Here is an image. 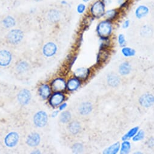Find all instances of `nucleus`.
I'll use <instances>...</instances> for the list:
<instances>
[{"label": "nucleus", "mask_w": 154, "mask_h": 154, "mask_svg": "<svg viewBox=\"0 0 154 154\" xmlns=\"http://www.w3.org/2000/svg\"><path fill=\"white\" fill-rule=\"evenodd\" d=\"M66 103H64V104H63L61 106H60V108H59V109L60 110H63V109H64L65 108H66Z\"/></svg>", "instance_id": "e433bc0d"}, {"label": "nucleus", "mask_w": 154, "mask_h": 154, "mask_svg": "<svg viewBox=\"0 0 154 154\" xmlns=\"http://www.w3.org/2000/svg\"><path fill=\"white\" fill-rule=\"evenodd\" d=\"M122 53L125 56H132L135 54V51L129 47H124L122 49Z\"/></svg>", "instance_id": "c756f323"}, {"label": "nucleus", "mask_w": 154, "mask_h": 154, "mask_svg": "<svg viewBox=\"0 0 154 154\" xmlns=\"http://www.w3.org/2000/svg\"><path fill=\"white\" fill-rule=\"evenodd\" d=\"M130 149V144L128 141H124L122 143L121 149V153H127Z\"/></svg>", "instance_id": "cd10ccee"}, {"label": "nucleus", "mask_w": 154, "mask_h": 154, "mask_svg": "<svg viewBox=\"0 0 154 154\" xmlns=\"http://www.w3.org/2000/svg\"><path fill=\"white\" fill-rule=\"evenodd\" d=\"M120 83L118 77L115 75H111L108 78V84L111 87H117Z\"/></svg>", "instance_id": "b1692460"}, {"label": "nucleus", "mask_w": 154, "mask_h": 154, "mask_svg": "<svg viewBox=\"0 0 154 154\" xmlns=\"http://www.w3.org/2000/svg\"><path fill=\"white\" fill-rule=\"evenodd\" d=\"M39 92H40V96L43 98L46 99V98H47L50 96V88H49L48 85H43L40 88Z\"/></svg>", "instance_id": "a211bd4d"}, {"label": "nucleus", "mask_w": 154, "mask_h": 154, "mask_svg": "<svg viewBox=\"0 0 154 154\" xmlns=\"http://www.w3.org/2000/svg\"><path fill=\"white\" fill-rule=\"evenodd\" d=\"M107 57H108L107 51L106 50L102 49L101 51L99 53V54L98 56V62H103L107 59Z\"/></svg>", "instance_id": "bb28decb"}, {"label": "nucleus", "mask_w": 154, "mask_h": 154, "mask_svg": "<svg viewBox=\"0 0 154 154\" xmlns=\"http://www.w3.org/2000/svg\"><path fill=\"white\" fill-rule=\"evenodd\" d=\"M83 1L85 3H87V2H89V1H91V0H83Z\"/></svg>", "instance_id": "58836bf2"}, {"label": "nucleus", "mask_w": 154, "mask_h": 154, "mask_svg": "<svg viewBox=\"0 0 154 154\" xmlns=\"http://www.w3.org/2000/svg\"><path fill=\"white\" fill-rule=\"evenodd\" d=\"M113 27L111 21L105 20L101 21L97 27V32L101 38H107L112 32Z\"/></svg>", "instance_id": "f257e3e1"}, {"label": "nucleus", "mask_w": 154, "mask_h": 154, "mask_svg": "<svg viewBox=\"0 0 154 154\" xmlns=\"http://www.w3.org/2000/svg\"><path fill=\"white\" fill-rule=\"evenodd\" d=\"M11 59L12 56L9 51L4 50L0 51V65L3 66L8 65Z\"/></svg>", "instance_id": "423d86ee"}, {"label": "nucleus", "mask_w": 154, "mask_h": 154, "mask_svg": "<svg viewBox=\"0 0 154 154\" xmlns=\"http://www.w3.org/2000/svg\"><path fill=\"white\" fill-rule=\"evenodd\" d=\"M70 119H71V115L70 112L68 111L63 112V113H61L60 116V121L64 123H66L69 122Z\"/></svg>", "instance_id": "a878e982"}, {"label": "nucleus", "mask_w": 154, "mask_h": 154, "mask_svg": "<svg viewBox=\"0 0 154 154\" xmlns=\"http://www.w3.org/2000/svg\"><path fill=\"white\" fill-rule=\"evenodd\" d=\"M144 133L143 131H140L135 136H134V137L133 138V140L134 141H139V140H141L144 137Z\"/></svg>", "instance_id": "473e14b6"}, {"label": "nucleus", "mask_w": 154, "mask_h": 154, "mask_svg": "<svg viewBox=\"0 0 154 154\" xmlns=\"http://www.w3.org/2000/svg\"><path fill=\"white\" fill-rule=\"evenodd\" d=\"M34 1H35V2H41V1H43V0H34Z\"/></svg>", "instance_id": "ea45409f"}, {"label": "nucleus", "mask_w": 154, "mask_h": 154, "mask_svg": "<svg viewBox=\"0 0 154 154\" xmlns=\"http://www.w3.org/2000/svg\"><path fill=\"white\" fill-rule=\"evenodd\" d=\"M19 140V136L16 132H11L5 138V143L8 147L15 146Z\"/></svg>", "instance_id": "6e6552de"}, {"label": "nucleus", "mask_w": 154, "mask_h": 154, "mask_svg": "<svg viewBox=\"0 0 154 154\" xmlns=\"http://www.w3.org/2000/svg\"><path fill=\"white\" fill-rule=\"evenodd\" d=\"M120 149V143H117L112 145L111 146L107 148L104 151V153H107V154H115L118 152Z\"/></svg>", "instance_id": "412c9836"}, {"label": "nucleus", "mask_w": 154, "mask_h": 154, "mask_svg": "<svg viewBox=\"0 0 154 154\" xmlns=\"http://www.w3.org/2000/svg\"><path fill=\"white\" fill-rule=\"evenodd\" d=\"M106 12V6L101 0H97L91 6L90 12L91 15L95 18L104 17Z\"/></svg>", "instance_id": "f03ea898"}, {"label": "nucleus", "mask_w": 154, "mask_h": 154, "mask_svg": "<svg viewBox=\"0 0 154 154\" xmlns=\"http://www.w3.org/2000/svg\"><path fill=\"white\" fill-rule=\"evenodd\" d=\"M101 2L104 4V5L106 6H110L112 3V0H101Z\"/></svg>", "instance_id": "c9c22d12"}, {"label": "nucleus", "mask_w": 154, "mask_h": 154, "mask_svg": "<svg viewBox=\"0 0 154 154\" xmlns=\"http://www.w3.org/2000/svg\"><path fill=\"white\" fill-rule=\"evenodd\" d=\"M47 116L44 111H40L37 112L34 118V121L36 126L42 128L45 126L47 122Z\"/></svg>", "instance_id": "20e7f679"}, {"label": "nucleus", "mask_w": 154, "mask_h": 154, "mask_svg": "<svg viewBox=\"0 0 154 154\" xmlns=\"http://www.w3.org/2000/svg\"><path fill=\"white\" fill-rule=\"evenodd\" d=\"M138 129V127H136V128H134L132 129L131 130H130V131L123 137V140H126L127 139L133 137V136L135 135V134L137 132Z\"/></svg>", "instance_id": "c85d7f7f"}, {"label": "nucleus", "mask_w": 154, "mask_h": 154, "mask_svg": "<svg viewBox=\"0 0 154 154\" xmlns=\"http://www.w3.org/2000/svg\"><path fill=\"white\" fill-rule=\"evenodd\" d=\"M118 43L120 45V46L123 47L124 45H125L126 44V39H125V36L123 34H120L118 37Z\"/></svg>", "instance_id": "2f4dec72"}, {"label": "nucleus", "mask_w": 154, "mask_h": 154, "mask_svg": "<svg viewBox=\"0 0 154 154\" xmlns=\"http://www.w3.org/2000/svg\"><path fill=\"white\" fill-rule=\"evenodd\" d=\"M80 85V82L78 79H72L67 84V88L70 91L75 90L78 88Z\"/></svg>", "instance_id": "f3484780"}, {"label": "nucleus", "mask_w": 154, "mask_h": 154, "mask_svg": "<svg viewBox=\"0 0 154 154\" xmlns=\"http://www.w3.org/2000/svg\"><path fill=\"white\" fill-rule=\"evenodd\" d=\"M120 14V11L117 9H111L106 11L104 18L105 20L109 21H112L115 20Z\"/></svg>", "instance_id": "ddd939ff"}, {"label": "nucleus", "mask_w": 154, "mask_h": 154, "mask_svg": "<svg viewBox=\"0 0 154 154\" xmlns=\"http://www.w3.org/2000/svg\"><path fill=\"white\" fill-rule=\"evenodd\" d=\"M58 114V111H55L53 114H52V117H55Z\"/></svg>", "instance_id": "4c0bfd02"}, {"label": "nucleus", "mask_w": 154, "mask_h": 154, "mask_svg": "<svg viewBox=\"0 0 154 154\" xmlns=\"http://www.w3.org/2000/svg\"><path fill=\"white\" fill-rule=\"evenodd\" d=\"M64 99V96L63 94L60 93H55L50 100V103L52 106H56L59 105Z\"/></svg>", "instance_id": "9b49d317"}, {"label": "nucleus", "mask_w": 154, "mask_h": 154, "mask_svg": "<svg viewBox=\"0 0 154 154\" xmlns=\"http://www.w3.org/2000/svg\"><path fill=\"white\" fill-rule=\"evenodd\" d=\"M59 14L56 10H52L49 12L48 14V18L49 21L55 23L59 20Z\"/></svg>", "instance_id": "5701e85b"}, {"label": "nucleus", "mask_w": 154, "mask_h": 154, "mask_svg": "<svg viewBox=\"0 0 154 154\" xmlns=\"http://www.w3.org/2000/svg\"><path fill=\"white\" fill-rule=\"evenodd\" d=\"M80 129L81 126L80 123L76 122H73L71 123L69 126V131L73 134H76L77 133H79L80 131Z\"/></svg>", "instance_id": "6ab92c4d"}, {"label": "nucleus", "mask_w": 154, "mask_h": 154, "mask_svg": "<svg viewBox=\"0 0 154 154\" xmlns=\"http://www.w3.org/2000/svg\"><path fill=\"white\" fill-rule=\"evenodd\" d=\"M149 13V8L145 5H138L135 10V16L138 19H142L146 17Z\"/></svg>", "instance_id": "39448f33"}, {"label": "nucleus", "mask_w": 154, "mask_h": 154, "mask_svg": "<svg viewBox=\"0 0 154 154\" xmlns=\"http://www.w3.org/2000/svg\"><path fill=\"white\" fill-rule=\"evenodd\" d=\"M130 21L129 20H126L124 21V22L123 23V25H122V27L123 29H127L129 26H130Z\"/></svg>", "instance_id": "f704fd0d"}, {"label": "nucleus", "mask_w": 154, "mask_h": 154, "mask_svg": "<svg viewBox=\"0 0 154 154\" xmlns=\"http://www.w3.org/2000/svg\"><path fill=\"white\" fill-rule=\"evenodd\" d=\"M86 5L85 4L81 3V4H79L78 5V6H77L76 11L79 14H83L86 11Z\"/></svg>", "instance_id": "72a5a7b5"}, {"label": "nucleus", "mask_w": 154, "mask_h": 154, "mask_svg": "<svg viewBox=\"0 0 154 154\" xmlns=\"http://www.w3.org/2000/svg\"><path fill=\"white\" fill-rule=\"evenodd\" d=\"M24 37L23 32L19 29L11 30L7 35V40L9 43L14 45L19 44Z\"/></svg>", "instance_id": "7ed1b4c3"}, {"label": "nucleus", "mask_w": 154, "mask_h": 154, "mask_svg": "<svg viewBox=\"0 0 154 154\" xmlns=\"http://www.w3.org/2000/svg\"><path fill=\"white\" fill-rule=\"evenodd\" d=\"M140 103L144 107H149L154 103V96L149 94H144L140 97Z\"/></svg>", "instance_id": "9d476101"}, {"label": "nucleus", "mask_w": 154, "mask_h": 154, "mask_svg": "<svg viewBox=\"0 0 154 154\" xmlns=\"http://www.w3.org/2000/svg\"><path fill=\"white\" fill-rule=\"evenodd\" d=\"M73 151L75 153H79L83 151V145L79 143H77L73 145V147H72Z\"/></svg>", "instance_id": "7c9ffc66"}, {"label": "nucleus", "mask_w": 154, "mask_h": 154, "mask_svg": "<svg viewBox=\"0 0 154 154\" xmlns=\"http://www.w3.org/2000/svg\"><path fill=\"white\" fill-rule=\"evenodd\" d=\"M92 110V106L89 102L83 103L79 108V111L82 115H87Z\"/></svg>", "instance_id": "dca6fc26"}, {"label": "nucleus", "mask_w": 154, "mask_h": 154, "mask_svg": "<svg viewBox=\"0 0 154 154\" xmlns=\"http://www.w3.org/2000/svg\"><path fill=\"white\" fill-rule=\"evenodd\" d=\"M57 47L53 42H48L43 47V53L47 57L54 55L56 51Z\"/></svg>", "instance_id": "1a4fd4ad"}, {"label": "nucleus", "mask_w": 154, "mask_h": 154, "mask_svg": "<svg viewBox=\"0 0 154 154\" xmlns=\"http://www.w3.org/2000/svg\"><path fill=\"white\" fill-rule=\"evenodd\" d=\"M3 23L6 28L9 29L14 27L15 25V20L13 17L8 16L4 19Z\"/></svg>", "instance_id": "aec40b11"}, {"label": "nucleus", "mask_w": 154, "mask_h": 154, "mask_svg": "<svg viewBox=\"0 0 154 154\" xmlns=\"http://www.w3.org/2000/svg\"><path fill=\"white\" fill-rule=\"evenodd\" d=\"M31 95L27 90H23L21 91L18 95V99L20 104L23 105H27L30 100Z\"/></svg>", "instance_id": "0eeeda50"}, {"label": "nucleus", "mask_w": 154, "mask_h": 154, "mask_svg": "<svg viewBox=\"0 0 154 154\" xmlns=\"http://www.w3.org/2000/svg\"><path fill=\"white\" fill-rule=\"evenodd\" d=\"M74 73L76 78L80 79H86L89 74V70L88 68H79L75 70Z\"/></svg>", "instance_id": "2eb2a0df"}, {"label": "nucleus", "mask_w": 154, "mask_h": 154, "mask_svg": "<svg viewBox=\"0 0 154 154\" xmlns=\"http://www.w3.org/2000/svg\"><path fill=\"white\" fill-rule=\"evenodd\" d=\"M29 68V66L27 62H21L20 63H18V65H17V69L18 72H25L27 70H28Z\"/></svg>", "instance_id": "393cba45"}, {"label": "nucleus", "mask_w": 154, "mask_h": 154, "mask_svg": "<svg viewBox=\"0 0 154 154\" xmlns=\"http://www.w3.org/2000/svg\"><path fill=\"white\" fill-rule=\"evenodd\" d=\"M130 69H131V68L129 63L127 62H124V63H123L120 66L119 71L120 74H121L122 75H126V74H128L130 72Z\"/></svg>", "instance_id": "4be33fe9"}, {"label": "nucleus", "mask_w": 154, "mask_h": 154, "mask_svg": "<svg viewBox=\"0 0 154 154\" xmlns=\"http://www.w3.org/2000/svg\"><path fill=\"white\" fill-rule=\"evenodd\" d=\"M52 87L55 91H62L66 88V83L62 79H56L52 82Z\"/></svg>", "instance_id": "4468645a"}, {"label": "nucleus", "mask_w": 154, "mask_h": 154, "mask_svg": "<svg viewBox=\"0 0 154 154\" xmlns=\"http://www.w3.org/2000/svg\"><path fill=\"white\" fill-rule=\"evenodd\" d=\"M40 142V135L37 133H34L30 135L27 140V143L29 146L34 147L37 146Z\"/></svg>", "instance_id": "f8f14e48"}]
</instances>
